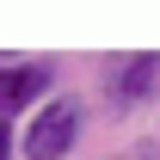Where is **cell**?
I'll list each match as a JSON object with an SVG mask.
<instances>
[{"mask_svg":"<svg viewBox=\"0 0 160 160\" xmlns=\"http://www.w3.org/2000/svg\"><path fill=\"white\" fill-rule=\"evenodd\" d=\"M80 129H86V111H80L74 92H56V99H43L31 111V123L19 129V154L25 160H68L74 154Z\"/></svg>","mask_w":160,"mask_h":160,"instance_id":"cell-1","label":"cell"},{"mask_svg":"<svg viewBox=\"0 0 160 160\" xmlns=\"http://www.w3.org/2000/svg\"><path fill=\"white\" fill-rule=\"evenodd\" d=\"M99 86H105V105H111V111H142V105L160 92V56H154V49H123V56H105Z\"/></svg>","mask_w":160,"mask_h":160,"instance_id":"cell-2","label":"cell"},{"mask_svg":"<svg viewBox=\"0 0 160 160\" xmlns=\"http://www.w3.org/2000/svg\"><path fill=\"white\" fill-rule=\"evenodd\" d=\"M43 99H56V62L0 56V117L12 123L19 111H37Z\"/></svg>","mask_w":160,"mask_h":160,"instance_id":"cell-3","label":"cell"},{"mask_svg":"<svg viewBox=\"0 0 160 160\" xmlns=\"http://www.w3.org/2000/svg\"><path fill=\"white\" fill-rule=\"evenodd\" d=\"M12 154H19V129L0 117V160H12Z\"/></svg>","mask_w":160,"mask_h":160,"instance_id":"cell-4","label":"cell"},{"mask_svg":"<svg viewBox=\"0 0 160 160\" xmlns=\"http://www.w3.org/2000/svg\"><path fill=\"white\" fill-rule=\"evenodd\" d=\"M111 160H123V154H111Z\"/></svg>","mask_w":160,"mask_h":160,"instance_id":"cell-5","label":"cell"}]
</instances>
